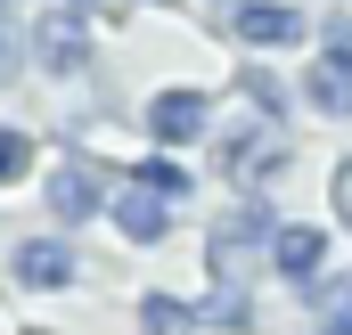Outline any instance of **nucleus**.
Instances as JSON below:
<instances>
[{"mask_svg": "<svg viewBox=\"0 0 352 335\" xmlns=\"http://www.w3.org/2000/svg\"><path fill=\"white\" fill-rule=\"evenodd\" d=\"M278 156H287V131H278V123H263V115H254V123H230V131H221V172H230L238 188L270 180V172H278Z\"/></svg>", "mask_w": 352, "mask_h": 335, "instance_id": "1", "label": "nucleus"}, {"mask_svg": "<svg viewBox=\"0 0 352 335\" xmlns=\"http://www.w3.org/2000/svg\"><path fill=\"white\" fill-rule=\"evenodd\" d=\"M270 238H278V229H270V213H238L230 229H213V246H205V262H213V278H221V286H238L254 253L270 262Z\"/></svg>", "mask_w": 352, "mask_h": 335, "instance_id": "2", "label": "nucleus"}, {"mask_svg": "<svg viewBox=\"0 0 352 335\" xmlns=\"http://www.w3.org/2000/svg\"><path fill=\"white\" fill-rule=\"evenodd\" d=\"M33 58H41L50 74H82V66H90L82 8H50V16H33Z\"/></svg>", "mask_w": 352, "mask_h": 335, "instance_id": "3", "label": "nucleus"}, {"mask_svg": "<svg viewBox=\"0 0 352 335\" xmlns=\"http://www.w3.org/2000/svg\"><path fill=\"white\" fill-rule=\"evenodd\" d=\"M8 278L33 286V294H66L74 286V253L58 246V238H25V246L8 253Z\"/></svg>", "mask_w": 352, "mask_h": 335, "instance_id": "4", "label": "nucleus"}, {"mask_svg": "<svg viewBox=\"0 0 352 335\" xmlns=\"http://www.w3.org/2000/svg\"><path fill=\"white\" fill-rule=\"evenodd\" d=\"M98 205H107V180H98V164H82V156H74V164L50 172V213H58V221H90Z\"/></svg>", "mask_w": 352, "mask_h": 335, "instance_id": "5", "label": "nucleus"}, {"mask_svg": "<svg viewBox=\"0 0 352 335\" xmlns=\"http://www.w3.org/2000/svg\"><path fill=\"white\" fill-rule=\"evenodd\" d=\"M295 33H303V8L295 0H246L238 8V41L246 49H287Z\"/></svg>", "mask_w": 352, "mask_h": 335, "instance_id": "6", "label": "nucleus"}, {"mask_svg": "<svg viewBox=\"0 0 352 335\" xmlns=\"http://www.w3.org/2000/svg\"><path fill=\"white\" fill-rule=\"evenodd\" d=\"M205 123H213V98L205 90H156L148 98V131L156 139H197Z\"/></svg>", "mask_w": 352, "mask_h": 335, "instance_id": "7", "label": "nucleus"}, {"mask_svg": "<svg viewBox=\"0 0 352 335\" xmlns=\"http://www.w3.org/2000/svg\"><path fill=\"white\" fill-rule=\"evenodd\" d=\"M115 229H123L131 246H156V238L173 229V205H164L156 188H140V180H131V188L115 196Z\"/></svg>", "mask_w": 352, "mask_h": 335, "instance_id": "8", "label": "nucleus"}, {"mask_svg": "<svg viewBox=\"0 0 352 335\" xmlns=\"http://www.w3.org/2000/svg\"><path fill=\"white\" fill-rule=\"evenodd\" d=\"M311 106H320V115H352V41L344 49H320V66H311Z\"/></svg>", "mask_w": 352, "mask_h": 335, "instance_id": "9", "label": "nucleus"}, {"mask_svg": "<svg viewBox=\"0 0 352 335\" xmlns=\"http://www.w3.org/2000/svg\"><path fill=\"white\" fill-rule=\"evenodd\" d=\"M320 262H328V238H320V229H278V238H270V270H287V278H303V286L320 278Z\"/></svg>", "mask_w": 352, "mask_h": 335, "instance_id": "10", "label": "nucleus"}, {"mask_svg": "<svg viewBox=\"0 0 352 335\" xmlns=\"http://www.w3.org/2000/svg\"><path fill=\"white\" fill-rule=\"evenodd\" d=\"M188 319H197V311L173 303V294H148V303H140V327L148 335H188Z\"/></svg>", "mask_w": 352, "mask_h": 335, "instance_id": "11", "label": "nucleus"}, {"mask_svg": "<svg viewBox=\"0 0 352 335\" xmlns=\"http://www.w3.org/2000/svg\"><path fill=\"white\" fill-rule=\"evenodd\" d=\"M238 90H246V106H254V115H263V123H287V90L270 82L263 66H246V82H238Z\"/></svg>", "mask_w": 352, "mask_h": 335, "instance_id": "12", "label": "nucleus"}, {"mask_svg": "<svg viewBox=\"0 0 352 335\" xmlns=\"http://www.w3.org/2000/svg\"><path fill=\"white\" fill-rule=\"evenodd\" d=\"M197 319H205V327H246V294H238V286H213V294L197 303Z\"/></svg>", "mask_w": 352, "mask_h": 335, "instance_id": "13", "label": "nucleus"}, {"mask_svg": "<svg viewBox=\"0 0 352 335\" xmlns=\"http://www.w3.org/2000/svg\"><path fill=\"white\" fill-rule=\"evenodd\" d=\"M33 58V41L16 33V8H0V82H16V66Z\"/></svg>", "mask_w": 352, "mask_h": 335, "instance_id": "14", "label": "nucleus"}, {"mask_svg": "<svg viewBox=\"0 0 352 335\" xmlns=\"http://www.w3.org/2000/svg\"><path fill=\"white\" fill-rule=\"evenodd\" d=\"M303 303H311L320 319H336V311H352V278H311V286H303Z\"/></svg>", "mask_w": 352, "mask_h": 335, "instance_id": "15", "label": "nucleus"}, {"mask_svg": "<svg viewBox=\"0 0 352 335\" xmlns=\"http://www.w3.org/2000/svg\"><path fill=\"white\" fill-rule=\"evenodd\" d=\"M140 188H156L164 205H180V196H188V172H180V164H164V156H156V164H140Z\"/></svg>", "mask_w": 352, "mask_h": 335, "instance_id": "16", "label": "nucleus"}, {"mask_svg": "<svg viewBox=\"0 0 352 335\" xmlns=\"http://www.w3.org/2000/svg\"><path fill=\"white\" fill-rule=\"evenodd\" d=\"M25 164H33V139L0 123V188H8V180H16V172H25Z\"/></svg>", "mask_w": 352, "mask_h": 335, "instance_id": "17", "label": "nucleus"}, {"mask_svg": "<svg viewBox=\"0 0 352 335\" xmlns=\"http://www.w3.org/2000/svg\"><path fill=\"white\" fill-rule=\"evenodd\" d=\"M328 205H336V221L352 229V164H336V172H328Z\"/></svg>", "mask_w": 352, "mask_h": 335, "instance_id": "18", "label": "nucleus"}, {"mask_svg": "<svg viewBox=\"0 0 352 335\" xmlns=\"http://www.w3.org/2000/svg\"><path fill=\"white\" fill-rule=\"evenodd\" d=\"M320 335H352V311H336V319H320Z\"/></svg>", "mask_w": 352, "mask_h": 335, "instance_id": "19", "label": "nucleus"}, {"mask_svg": "<svg viewBox=\"0 0 352 335\" xmlns=\"http://www.w3.org/2000/svg\"><path fill=\"white\" fill-rule=\"evenodd\" d=\"M221 8H246V0H221Z\"/></svg>", "mask_w": 352, "mask_h": 335, "instance_id": "20", "label": "nucleus"}, {"mask_svg": "<svg viewBox=\"0 0 352 335\" xmlns=\"http://www.w3.org/2000/svg\"><path fill=\"white\" fill-rule=\"evenodd\" d=\"M66 8H90V0H66Z\"/></svg>", "mask_w": 352, "mask_h": 335, "instance_id": "21", "label": "nucleus"}, {"mask_svg": "<svg viewBox=\"0 0 352 335\" xmlns=\"http://www.w3.org/2000/svg\"><path fill=\"white\" fill-rule=\"evenodd\" d=\"M0 8H16V0H0Z\"/></svg>", "mask_w": 352, "mask_h": 335, "instance_id": "22", "label": "nucleus"}]
</instances>
